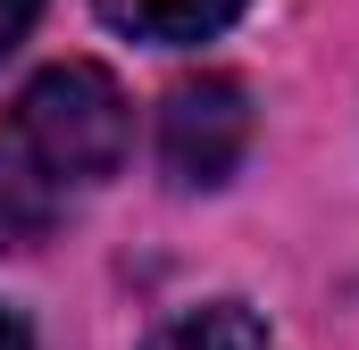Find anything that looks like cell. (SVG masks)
<instances>
[{"mask_svg": "<svg viewBox=\"0 0 359 350\" xmlns=\"http://www.w3.org/2000/svg\"><path fill=\"white\" fill-rule=\"evenodd\" d=\"M42 183H109L126 167V142H134V117H126V92L109 67L67 59L50 76H34L17 100V134H8Z\"/></svg>", "mask_w": 359, "mask_h": 350, "instance_id": "obj_1", "label": "cell"}, {"mask_svg": "<svg viewBox=\"0 0 359 350\" xmlns=\"http://www.w3.org/2000/svg\"><path fill=\"white\" fill-rule=\"evenodd\" d=\"M243 150H251V92L234 76H192V84L168 92V108H159V159H168L176 183L209 192V183H226L243 167Z\"/></svg>", "mask_w": 359, "mask_h": 350, "instance_id": "obj_2", "label": "cell"}, {"mask_svg": "<svg viewBox=\"0 0 359 350\" xmlns=\"http://www.w3.org/2000/svg\"><path fill=\"white\" fill-rule=\"evenodd\" d=\"M92 8L134 42H209L217 25H234L243 0H92Z\"/></svg>", "mask_w": 359, "mask_h": 350, "instance_id": "obj_3", "label": "cell"}, {"mask_svg": "<svg viewBox=\"0 0 359 350\" xmlns=\"http://www.w3.org/2000/svg\"><path fill=\"white\" fill-rule=\"evenodd\" d=\"M50 234V183L42 167L8 142L0 150V251H25V242H42Z\"/></svg>", "mask_w": 359, "mask_h": 350, "instance_id": "obj_4", "label": "cell"}, {"mask_svg": "<svg viewBox=\"0 0 359 350\" xmlns=\"http://www.w3.org/2000/svg\"><path fill=\"white\" fill-rule=\"evenodd\" d=\"M151 350H268V326L243 300H209V309H184L176 326H159Z\"/></svg>", "mask_w": 359, "mask_h": 350, "instance_id": "obj_5", "label": "cell"}, {"mask_svg": "<svg viewBox=\"0 0 359 350\" xmlns=\"http://www.w3.org/2000/svg\"><path fill=\"white\" fill-rule=\"evenodd\" d=\"M34 8H42V0H0V59H8L17 42H25V25H34Z\"/></svg>", "mask_w": 359, "mask_h": 350, "instance_id": "obj_6", "label": "cell"}, {"mask_svg": "<svg viewBox=\"0 0 359 350\" xmlns=\"http://www.w3.org/2000/svg\"><path fill=\"white\" fill-rule=\"evenodd\" d=\"M0 350H34V334H25V326H17L8 309H0Z\"/></svg>", "mask_w": 359, "mask_h": 350, "instance_id": "obj_7", "label": "cell"}]
</instances>
